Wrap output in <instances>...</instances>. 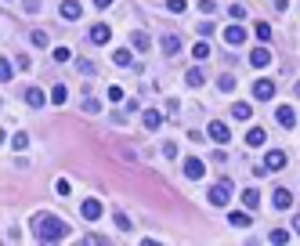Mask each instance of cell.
Here are the masks:
<instances>
[{"mask_svg": "<svg viewBox=\"0 0 300 246\" xmlns=\"http://www.w3.org/2000/svg\"><path fill=\"white\" fill-rule=\"evenodd\" d=\"M51 102H55V105H65V102H69V87H65V84H58V87L51 91Z\"/></svg>", "mask_w": 300, "mask_h": 246, "instance_id": "ffe728a7", "label": "cell"}, {"mask_svg": "<svg viewBox=\"0 0 300 246\" xmlns=\"http://www.w3.org/2000/svg\"><path fill=\"white\" fill-rule=\"evenodd\" d=\"M58 11H62L65 22H76V18H80V4H76V0H62V8H58Z\"/></svg>", "mask_w": 300, "mask_h": 246, "instance_id": "9c48e42d", "label": "cell"}, {"mask_svg": "<svg viewBox=\"0 0 300 246\" xmlns=\"http://www.w3.org/2000/svg\"><path fill=\"white\" fill-rule=\"evenodd\" d=\"M131 58H134V55H131V51H127V47H119V51H112V62H116V65H123V69H127V65H131Z\"/></svg>", "mask_w": 300, "mask_h": 246, "instance_id": "7402d4cb", "label": "cell"}, {"mask_svg": "<svg viewBox=\"0 0 300 246\" xmlns=\"http://www.w3.org/2000/svg\"><path fill=\"white\" fill-rule=\"evenodd\" d=\"M257 36H261V40H271V26H268V22H257Z\"/></svg>", "mask_w": 300, "mask_h": 246, "instance_id": "e575fe53", "label": "cell"}, {"mask_svg": "<svg viewBox=\"0 0 300 246\" xmlns=\"http://www.w3.org/2000/svg\"><path fill=\"white\" fill-rule=\"evenodd\" d=\"M15 76V69H11V62L4 58V62H0V80H4V84H8V80Z\"/></svg>", "mask_w": 300, "mask_h": 246, "instance_id": "1f68e13d", "label": "cell"}, {"mask_svg": "<svg viewBox=\"0 0 300 246\" xmlns=\"http://www.w3.org/2000/svg\"><path fill=\"white\" fill-rule=\"evenodd\" d=\"M199 11H206V15H213V11H217V4H213V0H199Z\"/></svg>", "mask_w": 300, "mask_h": 246, "instance_id": "74e56055", "label": "cell"}, {"mask_svg": "<svg viewBox=\"0 0 300 246\" xmlns=\"http://www.w3.org/2000/svg\"><path fill=\"white\" fill-rule=\"evenodd\" d=\"M26 11H40V0H26Z\"/></svg>", "mask_w": 300, "mask_h": 246, "instance_id": "b9f144b4", "label": "cell"}, {"mask_svg": "<svg viewBox=\"0 0 300 246\" xmlns=\"http://www.w3.org/2000/svg\"><path fill=\"white\" fill-rule=\"evenodd\" d=\"M116 228H119V232H127V228H131V217H127V214H123V210H119V214H116Z\"/></svg>", "mask_w": 300, "mask_h": 246, "instance_id": "d590c367", "label": "cell"}, {"mask_svg": "<svg viewBox=\"0 0 300 246\" xmlns=\"http://www.w3.org/2000/svg\"><path fill=\"white\" fill-rule=\"evenodd\" d=\"M26 145H29V134H22V131H18V134L11 138V149H15V152H22Z\"/></svg>", "mask_w": 300, "mask_h": 246, "instance_id": "cb8c5ba5", "label": "cell"}, {"mask_svg": "<svg viewBox=\"0 0 300 246\" xmlns=\"http://www.w3.org/2000/svg\"><path fill=\"white\" fill-rule=\"evenodd\" d=\"M210 138H213V141H221V145H224V141L232 138V131L224 127V123H221V119H213V123H210Z\"/></svg>", "mask_w": 300, "mask_h": 246, "instance_id": "ba28073f", "label": "cell"}, {"mask_svg": "<svg viewBox=\"0 0 300 246\" xmlns=\"http://www.w3.org/2000/svg\"><path fill=\"white\" fill-rule=\"evenodd\" d=\"M249 65H253V69H264V65H271V51H268V47H253Z\"/></svg>", "mask_w": 300, "mask_h": 246, "instance_id": "8992f818", "label": "cell"}, {"mask_svg": "<svg viewBox=\"0 0 300 246\" xmlns=\"http://www.w3.org/2000/svg\"><path fill=\"white\" fill-rule=\"evenodd\" d=\"M26 102H29V105H36V109H40V105H44V102H47V98H44V91H40V87H29V91H26Z\"/></svg>", "mask_w": 300, "mask_h": 246, "instance_id": "ac0fdd59", "label": "cell"}, {"mask_svg": "<svg viewBox=\"0 0 300 246\" xmlns=\"http://www.w3.org/2000/svg\"><path fill=\"white\" fill-rule=\"evenodd\" d=\"M217 87H221V91H235V76H232V72H224V76L217 80Z\"/></svg>", "mask_w": 300, "mask_h": 246, "instance_id": "4316f807", "label": "cell"}, {"mask_svg": "<svg viewBox=\"0 0 300 246\" xmlns=\"http://www.w3.org/2000/svg\"><path fill=\"white\" fill-rule=\"evenodd\" d=\"M275 207L279 210H289L293 207V192L289 188H275Z\"/></svg>", "mask_w": 300, "mask_h": 246, "instance_id": "7c38bea8", "label": "cell"}, {"mask_svg": "<svg viewBox=\"0 0 300 246\" xmlns=\"http://www.w3.org/2000/svg\"><path fill=\"white\" fill-rule=\"evenodd\" d=\"M228 199H232V181H217L210 188V207H224Z\"/></svg>", "mask_w": 300, "mask_h": 246, "instance_id": "7a4b0ae2", "label": "cell"}, {"mask_svg": "<svg viewBox=\"0 0 300 246\" xmlns=\"http://www.w3.org/2000/svg\"><path fill=\"white\" fill-rule=\"evenodd\" d=\"M141 123H145L148 131H159V123H163V112H156V109H145V112H141Z\"/></svg>", "mask_w": 300, "mask_h": 246, "instance_id": "8fae6325", "label": "cell"}, {"mask_svg": "<svg viewBox=\"0 0 300 246\" xmlns=\"http://www.w3.org/2000/svg\"><path fill=\"white\" fill-rule=\"evenodd\" d=\"M131 40H134V51H148V47H152V40H148L145 33H134Z\"/></svg>", "mask_w": 300, "mask_h": 246, "instance_id": "603a6c76", "label": "cell"}, {"mask_svg": "<svg viewBox=\"0 0 300 246\" xmlns=\"http://www.w3.org/2000/svg\"><path fill=\"white\" fill-rule=\"evenodd\" d=\"M275 11H289V0H275Z\"/></svg>", "mask_w": 300, "mask_h": 246, "instance_id": "60d3db41", "label": "cell"}, {"mask_svg": "<svg viewBox=\"0 0 300 246\" xmlns=\"http://www.w3.org/2000/svg\"><path fill=\"white\" fill-rule=\"evenodd\" d=\"M4 4H8V0H4Z\"/></svg>", "mask_w": 300, "mask_h": 246, "instance_id": "f6af8a7d", "label": "cell"}, {"mask_svg": "<svg viewBox=\"0 0 300 246\" xmlns=\"http://www.w3.org/2000/svg\"><path fill=\"white\" fill-rule=\"evenodd\" d=\"M192 55H195V58H199V62H203V58H206V55H210V44H206V40H199V44H195V47H192Z\"/></svg>", "mask_w": 300, "mask_h": 246, "instance_id": "f1b7e54d", "label": "cell"}, {"mask_svg": "<svg viewBox=\"0 0 300 246\" xmlns=\"http://www.w3.org/2000/svg\"><path fill=\"white\" fill-rule=\"evenodd\" d=\"M293 232L300 235V214H293Z\"/></svg>", "mask_w": 300, "mask_h": 246, "instance_id": "7bdbcfd3", "label": "cell"}, {"mask_svg": "<svg viewBox=\"0 0 300 246\" xmlns=\"http://www.w3.org/2000/svg\"><path fill=\"white\" fill-rule=\"evenodd\" d=\"M268 239H271V242H275V246H282V242H286V239H289V232H282V228H275V232H271V235H268Z\"/></svg>", "mask_w": 300, "mask_h": 246, "instance_id": "836d02e7", "label": "cell"}, {"mask_svg": "<svg viewBox=\"0 0 300 246\" xmlns=\"http://www.w3.org/2000/svg\"><path fill=\"white\" fill-rule=\"evenodd\" d=\"M242 203H246L249 210H257V203H261V192H257V188H246V192H242Z\"/></svg>", "mask_w": 300, "mask_h": 246, "instance_id": "44dd1931", "label": "cell"}, {"mask_svg": "<svg viewBox=\"0 0 300 246\" xmlns=\"http://www.w3.org/2000/svg\"><path fill=\"white\" fill-rule=\"evenodd\" d=\"M279 123H282V127H293V123H296V112H293V105H279Z\"/></svg>", "mask_w": 300, "mask_h": 246, "instance_id": "4fadbf2b", "label": "cell"}, {"mask_svg": "<svg viewBox=\"0 0 300 246\" xmlns=\"http://www.w3.org/2000/svg\"><path fill=\"white\" fill-rule=\"evenodd\" d=\"M29 40H33V47H47V33H44V29H36Z\"/></svg>", "mask_w": 300, "mask_h": 246, "instance_id": "83f0119b", "label": "cell"}, {"mask_svg": "<svg viewBox=\"0 0 300 246\" xmlns=\"http://www.w3.org/2000/svg\"><path fill=\"white\" fill-rule=\"evenodd\" d=\"M76 69H80L83 76H94V72H98V69H94V62H87V58H80V62H76Z\"/></svg>", "mask_w": 300, "mask_h": 246, "instance_id": "484cf974", "label": "cell"}, {"mask_svg": "<svg viewBox=\"0 0 300 246\" xmlns=\"http://www.w3.org/2000/svg\"><path fill=\"white\" fill-rule=\"evenodd\" d=\"M185 80H188V87H203V84H206V72H203V69H188Z\"/></svg>", "mask_w": 300, "mask_h": 246, "instance_id": "5bb4252c", "label": "cell"}, {"mask_svg": "<svg viewBox=\"0 0 300 246\" xmlns=\"http://www.w3.org/2000/svg\"><path fill=\"white\" fill-rule=\"evenodd\" d=\"M185 178H188V181H203V178H206V163H203L199 156H188V159H185Z\"/></svg>", "mask_w": 300, "mask_h": 246, "instance_id": "3957f363", "label": "cell"}, {"mask_svg": "<svg viewBox=\"0 0 300 246\" xmlns=\"http://www.w3.org/2000/svg\"><path fill=\"white\" fill-rule=\"evenodd\" d=\"M80 214L87 217V221H98V217H102V203H98V199H83V207H80Z\"/></svg>", "mask_w": 300, "mask_h": 246, "instance_id": "52a82bcc", "label": "cell"}, {"mask_svg": "<svg viewBox=\"0 0 300 246\" xmlns=\"http://www.w3.org/2000/svg\"><path fill=\"white\" fill-rule=\"evenodd\" d=\"M228 15L239 22V18H246V8H239V4H235V8H228Z\"/></svg>", "mask_w": 300, "mask_h": 246, "instance_id": "f35d334b", "label": "cell"}, {"mask_svg": "<svg viewBox=\"0 0 300 246\" xmlns=\"http://www.w3.org/2000/svg\"><path fill=\"white\" fill-rule=\"evenodd\" d=\"M109 36H112V29H109L105 22H98V26H91V44H98V47H105V44H109Z\"/></svg>", "mask_w": 300, "mask_h": 246, "instance_id": "277c9868", "label": "cell"}, {"mask_svg": "<svg viewBox=\"0 0 300 246\" xmlns=\"http://www.w3.org/2000/svg\"><path fill=\"white\" fill-rule=\"evenodd\" d=\"M232 116H235V119H249V116H253L249 102H235V105H232Z\"/></svg>", "mask_w": 300, "mask_h": 246, "instance_id": "2e32d148", "label": "cell"}, {"mask_svg": "<svg viewBox=\"0 0 300 246\" xmlns=\"http://www.w3.org/2000/svg\"><path fill=\"white\" fill-rule=\"evenodd\" d=\"M264 138H268V134H264V127H253V131L246 134V145H253V149H257V145H264Z\"/></svg>", "mask_w": 300, "mask_h": 246, "instance_id": "e0dca14e", "label": "cell"}, {"mask_svg": "<svg viewBox=\"0 0 300 246\" xmlns=\"http://www.w3.org/2000/svg\"><path fill=\"white\" fill-rule=\"evenodd\" d=\"M29 228H33L36 242H58V239H65V235H69V225H65V221H62L58 214H47V210L33 214Z\"/></svg>", "mask_w": 300, "mask_h": 246, "instance_id": "6da1fadb", "label": "cell"}, {"mask_svg": "<svg viewBox=\"0 0 300 246\" xmlns=\"http://www.w3.org/2000/svg\"><path fill=\"white\" fill-rule=\"evenodd\" d=\"M83 112H94V116H98V112H102V102H94V98L83 102Z\"/></svg>", "mask_w": 300, "mask_h": 246, "instance_id": "8d00e7d4", "label": "cell"}, {"mask_svg": "<svg viewBox=\"0 0 300 246\" xmlns=\"http://www.w3.org/2000/svg\"><path fill=\"white\" fill-rule=\"evenodd\" d=\"M232 228H249V214H232Z\"/></svg>", "mask_w": 300, "mask_h": 246, "instance_id": "d4e9b609", "label": "cell"}, {"mask_svg": "<svg viewBox=\"0 0 300 246\" xmlns=\"http://www.w3.org/2000/svg\"><path fill=\"white\" fill-rule=\"evenodd\" d=\"M94 4H98V8H109V4H112V0H94Z\"/></svg>", "mask_w": 300, "mask_h": 246, "instance_id": "ee69618b", "label": "cell"}, {"mask_svg": "<svg viewBox=\"0 0 300 246\" xmlns=\"http://www.w3.org/2000/svg\"><path fill=\"white\" fill-rule=\"evenodd\" d=\"M55 62H62V65L72 62V51H69V47H55Z\"/></svg>", "mask_w": 300, "mask_h": 246, "instance_id": "f546056e", "label": "cell"}, {"mask_svg": "<svg viewBox=\"0 0 300 246\" xmlns=\"http://www.w3.org/2000/svg\"><path fill=\"white\" fill-rule=\"evenodd\" d=\"M282 167H286V152H279V149L268 152V170H282Z\"/></svg>", "mask_w": 300, "mask_h": 246, "instance_id": "9a60e30c", "label": "cell"}, {"mask_svg": "<svg viewBox=\"0 0 300 246\" xmlns=\"http://www.w3.org/2000/svg\"><path fill=\"white\" fill-rule=\"evenodd\" d=\"M224 40H228L232 47H239L242 40H246V29H242V26H228V29H224Z\"/></svg>", "mask_w": 300, "mask_h": 246, "instance_id": "30bf717a", "label": "cell"}, {"mask_svg": "<svg viewBox=\"0 0 300 246\" xmlns=\"http://www.w3.org/2000/svg\"><path fill=\"white\" fill-rule=\"evenodd\" d=\"M163 156L174 159V156H178V145H174V141H166V145H163Z\"/></svg>", "mask_w": 300, "mask_h": 246, "instance_id": "ab89813d", "label": "cell"}, {"mask_svg": "<svg viewBox=\"0 0 300 246\" xmlns=\"http://www.w3.org/2000/svg\"><path fill=\"white\" fill-rule=\"evenodd\" d=\"M55 192H58V195H62V199H65V195H69V192H72V185H69V181H65V178H58V181H55Z\"/></svg>", "mask_w": 300, "mask_h": 246, "instance_id": "4dcf8cb0", "label": "cell"}, {"mask_svg": "<svg viewBox=\"0 0 300 246\" xmlns=\"http://www.w3.org/2000/svg\"><path fill=\"white\" fill-rule=\"evenodd\" d=\"M178 47H181V40L166 33V36H163V55H178Z\"/></svg>", "mask_w": 300, "mask_h": 246, "instance_id": "d6986e66", "label": "cell"}, {"mask_svg": "<svg viewBox=\"0 0 300 246\" xmlns=\"http://www.w3.org/2000/svg\"><path fill=\"white\" fill-rule=\"evenodd\" d=\"M253 98H261V102L275 98V84H271V80H257V84H253Z\"/></svg>", "mask_w": 300, "mask_h": 246, "instance_id": "5b68a950", "label": "cell"}, {"mask_svg": "<svg viewBox=\"0 0 300 246\" xmlns=\"http://www.w3.org/2000/svg\"><path fill=\"white\" fill-rule=\"evenodd\" d=\"M166 8H170V11H174V15H181V11H188V4H185V0H166Z\"/></svg>", "mask_w": 300, "mask_h": 246, "instance_id": "d6a6232c", "label": "cell"}]
</instances>
